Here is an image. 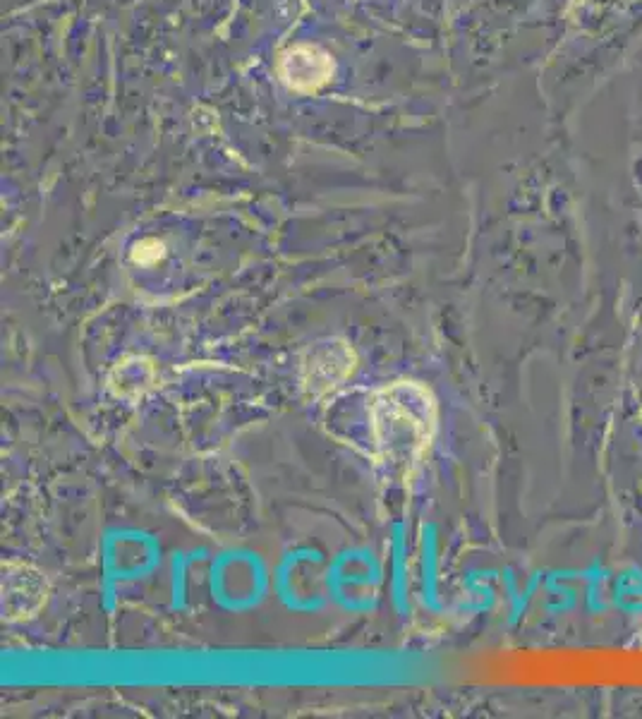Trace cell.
I'll list each match as a JSON object with an SVG mask.
<instances>
[{"instance_id": "1", "label": "cell", "mask_w": 642, "mask_h": 719, "mask_svg": "<svg viewBox=\"0 0 642 719\" xmlns=\"http://www.w3.org/2000/svg\"><path fill=\"white\" fill-rule=\"evenodd\" d=\"M377 441L391 461H413L429 444L434 427L432 401L417 386L386 389L374 410Z\"/></svg>"}]
</instances>
